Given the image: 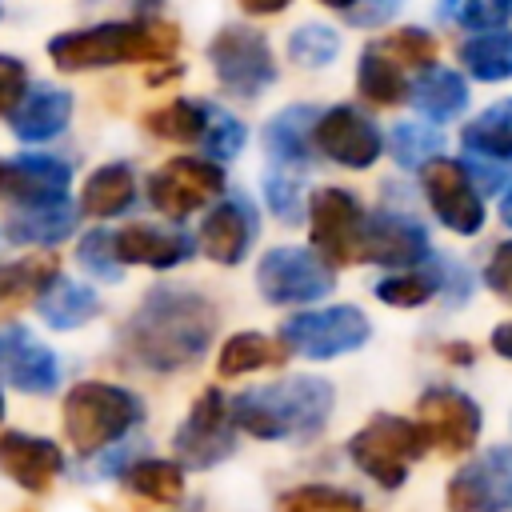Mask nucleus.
<instances>
[{
  "mask_svg": "<svg viewBox=\"0 0 512 512\" xmlns=\"http://www.w3.org/2000/svg\"><path fill=\"white\" fill-rule=\"evenodd\" d=\"M248 16H272V12H284L292 0H236Z\"/></svg>",
  "mask_w": 512,
  "mask_h": 512,
  "instance_id": "de8ad7c7",
  "label": "nucleus"
},
{
  "mask_svg": "<svg viewBox=\"0 0 512 512\" xmlns=\"http://www.w3.org/2000/svg\"><path fill=\"white\" fill-rule=\"evenodd\" d=\"M312 148L344 168H372L384 152V136L372 116H364L352 104L324 108L312 128Z\"/></svg>",
  "mask_w": 512,
  "mask_h": 512,
  "instance_id": "ddd939ff",
  "label": "nucleus"
},
{
  "mask_svg": "<svg viewBox=\"0 0 512 512\" xmlns=\"http://www.w3.org/2000/svg\"><path fill=\"white\" fill-rule=\"evenodd\" d=\"M460 68L480 80V84H500L512 80V32L496 28V32H476L456 48Z\"/></svg>",
  "mask_w": 512,
  "mask_h": 512,
  "instance_id": "c85d7f7f",
  "label": "nucleus"
},
{
  "mask_svg": "<svg viewBox=\"0 0 512 512\" xmlns=\"http://www.w3.org/2000/svg\"><path fill=\"white\" fill-rule=\"evenodd\" d=\"M0 420H4V396H0Z\"/></svg>",
  "mask_w": 512,
  "mask_h": 512,
  "instance_id": "5fc2aeb1",
  "label": "nucleus"
},
{
  "mask_svg": "<svg viewBox=\"0 0 512 512\" xmlns=\"http://www.w3.org/2000/svg\"><path fill=\"white\" fill-rule=\"evenodd\" d=\"M340 56V36L328 24H300L288 32V60L300 68H328Z\"/></svg>",
  "mask_w": 512,
  "mask_h": 512,
  "instance_id": "c9c22d12",
  "label": "nucleus"
},
{
  "mask_svg": "<svg viewBox=\"0 0 512 512\" xmlns=\"http://www.w3.org/2000/svg\"><path fill=\"white\" fill-rule=\"evenodd\" d=\"M512 508V448L496 444L468 460L448 480V512H508Z\"/></svg>",
  "mask_w": 512,
  "mask_h": 512,
  "instance_id": "4468645a",
  "label": "nucleus"
},
{
  "mask_svg": "<svg viewBox=\"0 0 512 512\" xmlns=\"http://www.w3.org/2000/svg\"><path fill=\"white\" fill-rule=\"evenodd\" d=\"M124 484H128L136 496H144V500L172 504V500H180V492H184V472H180V464H172V460H136V464L124 472Z\"/></svg>",
  "mask_w": 512,
  "mask_h": 512,
  "instance_id": "72a5a7b5",
  "label": "nucleus"
},
{
  "mask_svg": "<svg viewBox=\"0 0 512 512\" xmlns=\"http://www.w3.org/2000/svg\"><path fill=\"white\" fill-rule=\"evenodd\" d=\"M380 48L400 64V68H432L436 64V36L428 32V28H416V24H408V28H396L388 40H380Z\"/></svg>",
  "mask_w": 512,
  "mask_h": 512,
  "instance_id": "a19ab883",
  "label": "nucleus"
},
{
  "mask_svg": "<svg viewBox=\"0 0 512 512\" xmlns=\"http://www.w3.org/2000/svg\"><path fill=\"white\" fill-rule=\"evenodd\" d=\"M144 128L152 136L176 140V144L200 140V132H204V100H172L164 108H152L144 116Z\"/></svg>",
  "mask_w": 512,
  "mask_h": 512,
  "instance_id": "f704fd0d",
  "label": "nucleus"
},
{
  "mask_svg": "<svg viewBox=\"0 0 512 512\" xmlns=\"http://www.w3.org/2000/svg\"><path fill=\"white\" fill-rule=\"evenodd\" d=\"M72 224H76V208L68 204V196L64 200H48V204H24L8 220V240L12 244L52 248L64 236H72Z\"/></svg>",
  "mask_w": 512,
  "mask_h": 512,
  "instance_id": "bb28decb",
  "label": "nucleus"
},
{
  "mask_svg": "<svg viewBox=\"0 0 512 512\" xmlns=\"http://www.w3.org/2000/svg\"><path fill=\"white\" fill-rule=\"evenodd\" d=\"M276 512H368L360 504V496L340 492V488H324V484H308V488H292L280 496Z\"/></svg>",
  "mask_w": 512,
  "mask_h": 512,
  "instance_id": "ea45409f",
  "label": "nucleus"
},
{
  "mask_svg": "<svg viewBox=\"0 0 512 512\" xmlns=\"http://www.w3.org/2000/svg\"><path fill=\"white\" fill-rule=\"evenodd\" d=\"M500 216H504V224L512 228V188L504 192V200H500Z\"/></svg>",
  "mask_w": 512,
  "mask_h": 512,
  "instance_id": "864d4df0",
  "label": "nucleus"
},
{
  "mask_svg": "<svg viewBox=\"0 0 512 512\" xmlns=\"http://www.w3.org/2000/svg\"><path fill=\"white\" fill-rule=\"evenodd\" d=\"M408 100L424 120L444 124V120H456L468 108V84H464L460 72L432 64L416 76V84H408Z\"/></svg>",
  "mask_w": 512,
  "mask_h": 512,
  "instance_id": "393cba45",
  "label": "nucleus"
},
{
  "mask_svg": "<svg viewBox=\"0 0 512 512\" xmlns=\"http://www.w3.org/2000/svg\"><path fill=\"white\" fill-rule=\"evenodd\" d=\"M460 144L480 160L512 164V96L488 104L480 116H472L460 132Z\"/></svg>",
  "mask_w": 512,
  "mask_h": 512,
  "instance_id": "cd10ccee",
  "label": "nucleus"
},
{
  "mask_svg": "<svg viewBox=\"0 0 512 512\" xmlns=\"http://www.w3.org/2000/svg\"><path fill=\"white\" fill-rule=\"evenodd\" d=\"M332 384L320 376H292L268 388H252L232 400V420L256 440H304L328 424Z\"/></svg>",
  "mask_w": 512,
  "mask_h": 512,
  "instance_id": "7ed1b4c3",
  "label": "nucleus"
},
{
  "mask_svg": "<svg viewBox=\"0 0 512 512\" xmlns=\"http://www.w3.org/2000/svg\"><path fill=\"white\" fill-rule=\"evenodd\" d=\"M264 200L268 208L280 216V220H300V208H304V192H300V180L284 168H272L264 172Z\"/></svg>",
  "mask_w": 512,
  "mask_h": 512,
  "instance_id": "37998d69",
  "label": "nucleus"
},
{
  "mask_svg": "<svg viewBox=\"0 0 512 512\" xmlns=\"http://www.w3.org/2000/svg\"><path fill=\"white\" fill-rule=\"evenodd\" d=\"M420 184H424V196L444 228H452L456 236H476L484 228V200H480V188H476L468 164L436 156L420 168Z\"/></svg>",
  "mask_w": 512,
  "mask_h": 512,
  "instance_id": "9d476101",
  "label": "nucleus"
},
{
  "mask_svg": "<svg viewBox=\"0 0 512 512\" xmlns=\"http://www.w3.org/2000/svg\"><path fill=\"white\" fill-rule=\"evenodd\" d=\"M432 256V240L424 232L420 220L404 216V212H372L364 220V248H360V260H372V264H396V268H408V264H420Z\"/></svg>",
  "mask_w": 512,
  "mask_h": 512,
  "instance_id": "dca6fc26",
  "label": "nucleus"
},
{
  "mask_svg": "<svg viewBox=\"0 0 512 512\" xmlns=\"http://www.w3.org/2000/svg\"><path fill=\"white\" fill-rule=\"evenodd\" d=\"M444 148V136L432 128V124H416V120H404L392 128V156L400 168H424L428 160H436Z\"/></svg>",
  "mask_w": 512,
  "mask_h": 512,
  "instance_id": "e433bc0d",
  "label": "nucleus"
},
{
  "mask_svg": "<svg viewBox=\"0 0 512 512\" xmlns=\"http://www.w3.org/2000/svg\"><path fill=\"white\" fill-rule=\"evenodd\" d=\"M72 120V92L56 84H28L20 104L8 112V128L24 144H44L60 136Z\"/></svg>",
  "mask_w": 512,
  "mask_h": 512,
  "instance_id": "412c9836",
  "label": "nucleus"
},
{
  "mask_svg": "<svg viewBox=\"0 0 512 512\" xmlns=\"http://www.w3.org/2000/svg\"><path fill=\"white\" fill-rule=\"evenodd\" d=\"M436 16L460 32H496L512 20V0H436Z\"/></svg>",
  "mask_w": 512,
  "mask_h": 512,
  "instance_id": "473e14b6",
  "label": "nucleus"
},
{
  "mask_svg": "<svg viewBox=\"0 0 512 512\" xmlns=\"http://www.w3.org/2000/svg\"><path fill=\"white\" fill-rule=\"evenodd\" d=\"M440 288H444V276H436V272H396L376 284V296L392 308H416V304H428L432 296H440Z\"/></svg>",
  "mask_w": 512,
  "mask_h": 512,
  "instance_id": "58836bf2",
  "label": "nucleus"
},
{
  "mask_svg": "<svg viewBox=\"0 0 512 512\" xmlns=\"http://www.w3.org/2000/svg\"><path fill=\"white\" fill-rule=\"evenodd\" d=\"M180 48V28L164 16L156 20H100L88 28H68L48 40V56L60 72H92L116 64L172 60Z\"/></svg>",
  "mask_w": 512,
  "mask_h": 512,
  "instance_id": "f03ea898",
  "label": "nucleus"
},
{
  "mask_svg": "<svg viewBox=\"0 0 512 512\" xmlns=\"http://www.w3.org/2000/svg\"><path fill=\"white\" fill-rule=\"evenodd\" d=\"M140 196V184H136V172L128 164H104L96 168L88 180H84V192H80V212L84 216H96V220H112L120 212H128Z\"/></svg>",
  "mask_w": 512,
  "mask_h": 512,
  "instance_id": "a878e982",
  "label": "nucleus"
},
{
  "mask_svg": "<svg viewBox=\"0 0 512 512\" xmlns=\"http://www.w3.org/2000/svg\"><path fill=\"white\" fill-rule=\"evenodd\" d=\"M0 12H4V4H0Z\"/></svg>",
  "mask_w": 512,
  "mask_h": 512,
  "instance_id": "6e6d98bb",
  "label": "nucleus"
},
{
  "mask_svg": "<svg viewBox=\"0 0 512 512\" xmlns=\"http://www.w3.org/2000/svg\"><path fill=\"white\" fill-rule=\"evenodd\" d=\"M428 452V440L420 432L416 420H400V416H372L352 440H348V456L352 464L376 480L380 488H400L408 480V468Z\"/></svg>",
  "mask_w": 512,
  "mask_h": 512,
  "instance_id": "39448f33",
  "label": "nucleus"
},
{
  "mask_svg": "<svg viewBox=\"0 0 512 512\" xmlns=\"http://www.w3.org/2000/svg\"><path fill=\"white\" fill-rule=\"evenodd\" d=\"M320 108L312 104H292L284 112H276L264 124V148L280 168H300L312 156V128H316Z\"/></svg>",
  "mask_w": 512,
  "mask_h": 512,
  "instance_id": "5701e85b",
  "label": "nucleus"
},
{
  "mask_svg": "<svg viewBox=\"0 0 512 512\" xmlns=\"http://www.w3.org/2000/svg\"><path fill=\"white\" fill-rule=\"evenodd\" d=\"M368 340V320L352 304L336 308H316V312H296L280 328V344L288 352H300L308 360H332Z\"/></svg>",
  "mask_w": 512,
  "mask_h": 512,
  "instance_id": "6e6552de",
  "label": "nucleus"
},
{
  "mask_svg": "<svg viewBox=\"0 0 512 512\" xmlns=\"http://www.w3.org/2000/svg\"><path fill=\"white\" fill-rule=\"evenodd\" d=\"M24 92H28V64L20 56L0 52V116H8Z\"/></svg>",
  "mask_w": 512,
  "mask_h": 512,
  "instance_id": "c03bdc74",
  "label": "nucleus"
},
{
  "mask_svg": "<svg viewBox=\"0 0 512 512\" xmlns=\"http://www.w3.org/2000/svg\"><path fill=\"white\" fill-rule=\"evenodd\" d=\"M492 348H496L504 360H512V320H508V324H500V328L492 332Z\"/></svg>",
  "mask_w": 512,
  "mask_h": 512,
  "instance_id": "8fccbe9b",
  "label": "nucleus"
},
{
  "mask_svg": "<svg viewBox=\"0 0 512 512\" xmlns=\"http://www.w3.org/2000/svg\"><path fill=\"white\" fill-rule=\"evenodd\" d=\"M244 140H248L244 124H240L228 108L204 104V132H200V144H204V152H208L212 160H232V156L244 148Z\"/></svg>",
  "mask_w": 512,
  "mask_h": 512,
  "instance_id": "4c0bfd02",
  "label": "nucleus"
},
{
  "mask_svg": "<svg viewBox=\"0 0 512 512\" xmlns=\"http://www.w3.org/2000/svg\"><path fill=\"white\" fill-rule=\"evenodd\" d=\"M64 456L52 440L32 436V432H4L0 436V472L16 480L24 492H48L52 480L60 476Z\"/></svg>",
  "mask_w": 512,
  "mask_h": 512,
  "instance_id": "aec40b11",
  "label": "nucleus"
},
{
  "mask_svg": "<svg viewBox=\"0 0 512 512\" xmlns=\"http://www.w3.org/2000/svg\"><path fill=\"white\" fill-rule=\"evenodd\" d=\"M120 264H144V268H176L192 256V240L180 228H156V224H128L112 236Z\"/></svg>",
  "mask_w": 512,
  "mask_h": 512,
  "instance_id": "4be33fe9",
  "label": "nucleus"
},
{
  "mask_svg": "<svg viewBox=\"0 0 512 512\" xmlns=\"http://www.w3.org/2000/svg\"><path fill=\"white\" fill-rule=\"evenodd\" d=\"M316 4H324V8H332V12H352V8H356V0H316Z\"/></svg>",
  "mask_w": 512,
  "mask_h": 512,
  "instance_id": "603ef678",
  "label": "nucleus"
},
{
  "mask_svg": "<svg viewBox=\"0 0 512 512\" xmlns=\"http://www.w3.org/2000/svg\"><path fill=\"white\" fill-rule=\"evenodd\" d=\"M484 280L496 296H504L512 304V240L496 244L492 256H488V268H484Z\"/></svg>",
  "mask_w": 512,
  "mask_h": 512,
  "instance_id": "a18cd8bd",
  "label": "nucleus"
},
{
  "mask_svg": "<svg viewBox=\"0 0 512 512\" xmlns=\"http://www.w3.org/2000/svg\"><path fill=\"white\" fill-rule=\"evenodd\" d=\"M416 424L424 432V440L448 456L456 452H468L480 436V404L456 388H428L416 404Z\"/></svg>",
  "mask_w": 512,
  "mask_h": 512,
  "instance_id": "2eb2a0df",
  "label": "nucleus"
},
{
  "mask_svg": "<svg viewBox=\"0 0 512 512\" xmlns=\"http://www.w3.org/2000/svg\"><path fill=\"white\" fill-rule=\"evenodd\" d=\"M36 312L44 316L48 328L68 332V328L88 324V320L100 312V296H96L88 284H76V280L52 272V276L44 280V288L36 292Z\"/></svg>",
  "mask_w": 512,
  "mask_h": 512,
  "instance_id": "b1692460",
  "label": "nucleus"
},
{
  "mask_svg": "<svg viewBox=\"0 0 512 512\" xmlns=\"http://www.w3.org/2000/svg\"><path fill=\"white\" fill-rule=\"evenodd\" d=\"M76 260H80L96 280H120V272H124V264H120V256H116V244H112V236H108L104 228H96V232H88V236L80 240Z\"/></svg>",
  "mask_w": 512,
  "mask_h": 512,
  "instance_id": "79ce46f5",
  "label": "nucleus"
},
{
  "mask_svg": "<svg viewBox=\"0 0 512 512\" xmlns=\"http://www.w3.org/2000/svg\"><path fill=\"white\" fill-rule=\"evenodd\" d=\"M52 272H56L52 256H36V260H24V264H0V320H8L28 300H36V292L44 288V280Z\"/></svg>",
  "mask_w": 512,
  "mask_h": 512,
  "instance_id": "2f4dec72",
  "label": "nucleus"
},
{
  "mask_svg": "<svg viewBox=\"0 0 512 512\" xmlns=\"http://www.w3.org/2000/svg\"><path fill=\"white\" fill-rule=\"evenodd\" d=\"M400 8H404V0H356V8L348 12V24H356V28H380Z\"/></svg>",
  "mask_w": 512,
  "mask_h": 512,
  "instance_id": "49530a36",
  "label": "nucleus"
},
{
  "mask_svg": "<svg viewBox=\"0 0 512 512\" xmlns=\"http://www.w3.org/2000/svg\"><path fill=\"white\" fill-rule=\"evenodd\" d=\"M356 88L368 104H380V108H392L400 100H408V80H404V68L376 44H368L356 60Z\"/></svg>",
  "mask_w": 512,
  "mask_h": 512,
  "instance_id": "c756f323",
  "label": "nucleus"
},
{
  "mask_svg": "<svg viewBox=\"0 0 512 512\" xmlns=\"http://www.w3.org/2000/svg\"><path fill=\"white\" fill-rule=\"evenodd\" d=\"M364 220H368V212L360 208V200L352 192H344V188H316L312 192V200H308V236H312V248L320 252V260L328 268L360 260Z\"/></svg>",
  "mask_w": 512,
  "mask_h": 512,
  "instance_id": "0eeeda50",
  "label": "nucleus"
},
{
  "mask_svg": "<svg viewBox=\"0 0 512 512\" xmlns=\"http://www.w3.org/2000/svg\"><path fill=\"white\" fill-rule=\"evenodd\" d=\"M216 332V308L192 288H152L124 328V352L148 372L192 368Z\"/></svg>",
  "mask_w": 512,
  "mask_h": 512,
  "instance_id": "f257e3e1",
  "label": "nucleus"
},
{
  "mask_svg": "<svg viewBox=\"0 0 512 512\" xmlns=\"http://www.w3.org/2000/svg\"><path fill=\"white\" fill-rule=\"evenodd\" d=\"M288 360V348L264 332H240L220 348V376H244L256 368H276Z\"/></svg>",
  "mask_w": 512,
  "mask_h": 512,
  "instance_id": "7c9ffc66",
  "label": "nucleus"
},
{
  "mask_svg": "<svg viewBox=\"0 0 512 512\" xmlns=\"http://www.w3.org/2000/svg\"><path fill=\"white\" fill-rule=\"evenodd\" d=\"M256 228H260V220H256V208H252V200L248 196H224L208 216H204V224H200V248L216 260V264H240L244 260V252L252 248V240H256Z\"/></svg>",
  "mask_w": 512,
  "mask_h": 512,
  "instance_id": "a211bd4d",
  "label": "nucleus"
},
{
  "mask_svg": "<svg viewBox=\"0 0 512 512\" xmlns=\"http://www.w3.org/2000/svg\"><path fill=\"white\" fill-rule=\"evenodd\" d=\"M476 176H480L484 188H500V184H504V168H492V160H484V168H480Z\"/></svg>",
  "mask_w": 512,
  "mask_h": 512,
  "instance_id": "3c124183",
  "label": "nucleus"
},
{
  "mask_svg": "<svg viewBox=\"0 0 512 512\" xmlns=\"http://www.w3.org/2000/svg\"><path fill=\"white\" fill-rule=\"evenodd\" d=\"M220 192H224V172L216 160L204 156H176L148 176V200L172 220H184Z\"/></svg>",
  "mask_w": 512,
  "mask_h": 512,
  "instance_id": "9b49d317",
  "label": "nucleus"
},
{
  "mask_svg": "<svg viewBox=\"0 0 512 512\" xmlns=\"http://www.w3.org/2000/svg\"><path fill=\"white\" fill-rule=\"evenodd\" d=\"M208 60H212L220 88L240 100H256L264 88L276 84L272 44L252 24H224L208 44Z\"/></svg>",
  "mask_w": 512,
  "mask_h": 512,
  "instance_id": "423d86ee",
  "label": "nucleus"
},
{
  "mask_svg": "<svg viewBox=\"0 0 512 512\" xmlns=\"http://www.w3.org/2000/svg\"><path fill=\"white\" fill-rule=\"evenodd\" d=\"M172 448L184 468H212L236 452V420H232V404L224 400V392L208 388L192 404V412L172 436Z\"/></svg>",
  "mask_w": 512,
  "mask_h": 512,
  "instance_id": "1a4fd4ad",
  "label": "nucleus"
},
{
  "mask_svg": "<svg viewBox=\"0 0 512 512\" xmlns=\"http://www.w3.org/2000/svg\"><path fill=\"white\" fill-rule=\"evenodd\" d=\"M256 288L268 304H308L328 296L332 268L304 248H268L256 264Z\"/></svg>",
  "mask_w": 512,
  "mask_h": 512,
  "instance_id": "f8f14e48",
  "label": "nucleus"
},
{
  "mask_svg": "<svg viewBox=\"0 0 512 512\" xmlns=\"http://www.w3.org/2000/svg\"><path fill=\"white\" fill-rule=\"evenodd\" d=\"M72 184V168L60 156H16L8 164H0V192L16 200V208L24 204H48V200H64Z\"/></svg>",
  "mask_w": 512,
  "mask_h": 512,
  "instance_id": "6ab92c4d",
  "label": "nucleus"
},
{
  "mask_svg": "<svg viewBox=\"0 0 512 512\" xmlns=\"http://www.w3.org/2000/svg\"><path fill=\"white\" fill-rule=\"evenodd\" d=\"M0 376L20 392L44 396L56 388L60 364H56L52 348H44L28 328L8 324V328H0Z\"/></svg>",
  "mask_w": 512,
  "mask_h": 512,
  "instance_id": "f3484780",
  "label": "nucleus"
},
{
  "mask_svg": "<svg viewBox=\"0 0 512 512\" xmlns=\"http://www.w3.org/2000/svg\"><path fill=\"white\" fill-rule=\"evenodd\" d=\"M132 4V16L136 20H156L164 12V0H128Z\"/></svg>",
  "mask_w": 512,
  "mask_h": 512,
  "instance_id": "09e8293b",
  "label": "nucleus"
},
{
  "mask_svg": "<svg viewBox=\"0 0 512 512\" xmlns=\"http://www.w3.org/2000/svg\"><path fill=\"white\" fill-rule=\"evenodd\" d=\"M144 420V404L136 392L104 380H84L64 396V432L80 456H92L120 440L128 428Z\"/></svg>",
  "mask_w": 512,
  "mask_h": 512,
  "instance_id": "20e7f679",
  "label": "nucleus"
}]
</instances>
